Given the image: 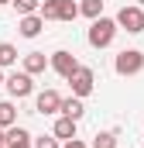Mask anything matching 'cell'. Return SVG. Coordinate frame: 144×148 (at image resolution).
<instances>
[{
	"instance_id": "obj_1",
	"label": "cell",
	"mask_w": 144,
	"mask_h": 148,
	"mask_svg": "<svg viewBox=\"0 0 144 148\" xmlns=\"http://www.w3.org/2000/svg\"><path fill=\"white\" fill-rule=\"evenodd\" d=\"M117 31H120L117 17H96V21L89 24V35H86V41H89L93 48H107V45H113Z\"/></svg>"
},
{
	"instance_id": "obj_2",
	"label": "cell",
	"mask_w": 144,
	"mask_h": 148,
	"mask_svg": "<svg viewBox=\"0 0 144 148\" xmlns=\"http://www.w3.org/2000/svg\"><path fill=\"white\" fill-rule=\"evenodd\" d=\"M113 69H117V76H137V73H144V52L141 48H124V52L113 59Z\"/></svg>"
},
{
	"instance_id": "obj_3",
	"label": "cell",
	"mask_w": 144,
	"mask_h": 148,
	"mask_svg": "<svg viewBox=\"0 0 144 148\" xmlns=\"http://www.w3.org/2000/svg\"><path fill=\"white\" fill-rule=\"evenodd\" d=\"M117 24H120V31H127V35H141V31H144V7H141V3L120 7Z\"/></svg>"
},
{
	"instance_id": "obj_4",
	"label": "cell",
	"mask_w": 144,
	"mask_h": 148,
	"mask_svg": "<svg viewBox=\"0 0 144 148\" xmlns=\"http://www.w3.org/2000/svg\"><path fill=\"white\" fill-rule=\"evenodd\" d=\"M3 86H7V93L14 97V100H24V97H31L35 93V76L31 73H10L7 79H3Z\"/></svg>"
},
{
	"instance_id": "obj_5",
	"label": "cell",
	"mask_w": 144,
	"mask_h": 148,
	"mask_svg": "<svg viewBox=\"0 0 144 148\" xmlns=\"http://www.w3.org/2000/svg\"><path fill=\"white\" fill-rule=\"evenodd\" d=\"M69 86H72V97H89V93L96 90V76H93V69H89V66H79V69L72 73Z\"/></svg>"
},
{
	"instance_id": "obj_6",
	"label": "cell",
	"mask_w": 144,
	"mask_h": 148,
	"mask_svg": "<svg viewBox=\"0 0 144 148\" xmlns=\"http://www.w3.org/2000/svg\"><path fill=\"white\" fill-rule=\"evenodd\" d=\"M52 69L62 76V79H72V73L79 69V59L72 52H65V48H58V52H52Z\"/></svg>"
},
{
	"instance_id": "obj_7",
	"label": "cell",
	"mask_w": 144,
	"mask_h": 148,
	"mask_svg": "<svg viewBox=\"0 0 144 148\" xmlns=\"http://www.w3.org/2000/svg\"><path fill=\"white\" fill-rule=\"evenodd\" d=\"M35 114H62V97L55 90H41L35 97Z\"/></svg>"
},
{
	"instance_id": "obj_8",
	"label": "cell",
	"mask_w": 144,
	"mask_h": 148,
	"mask_svg": "<svg viewBox=\"0 0 144 148\" xmlns=\"http://www.w3.org/2000/svg\"><path fill=\"white\" fill-rule=\"evenodd\" d=\"M3 145H7V148H35V138H31V131H28V127L14 124V127H7Z\"/></svg>"
},
{
	"instance_id": "obj_9",
	"label": "cell",
	"mask_w": 144,
	"mask_h": 148,
	"mask_svg": "<svg viewBox=\"0 0 144 148\" xmlns=\"http://www.w3.org/2000/svg\"><path fill=\"white\" fill-rule=\"evenodd\" d=\"M41 28H45V17H41V14L17 17V31H21V38H38V35H41Z\"/></svg>"
},
{
	"instance_id": "obj_10",
	"label": "cell",
	"mask_w": 144,
	"mask_h": 148,
	"mask_svg": "<svg viewBox=\"0 0 144 148\" xmlns=\"http://www.w3.org/2000/svg\"><path fill=\"white\" fill-rule=\"evenodd\" d=\"M48 66H52V59H45V52H28L24 55V73H31V76L45 73Z\"/></svg>"
},
{
	"instance_id": "obj_11",
	"label": "cell",
	"mask_w": 144,
	"mask_h": 148,
	"mask_svg": "<svg viewBox=\"0 0 144 148\" xmlns=\"http://www.w3.org/2000/svg\"><path fill=\"white\" fill-rule=\"evenodd\" d=\"M75 124H79V121H72V117L62 114V117L55 121V131H52V134H55L58 141H72V138H75Z\"/></svg>"
},
{
	"instance_id": "obj_12",
	"label": "cell",
	"mask_w": 144,
	"mask_h": 148,
	"mask_svg": "<svg viewBox=\"0 0 144 148\" xmlns=\"http://www.w3.org/2000/svg\"><path fill=\"white\" fill-rule=\"evenodd\" d=\"M62 114H65V117H72V121H82V114H86L82 97H69V100H62Z\"/></svg>"
},
{
	"instance_id": "obj_13",
	"label": "cell",
	"mask_w": 144,
	"mask_h": 148,
	"mask_svg": "<svg viewBox=\"0 0 144 148\" xmlns=\"http://www.w3.org/2000/svg\"><path fill=\"white\" fill-rule=\"evenodd\" d=\"M45 21H62V0H41V10H38Z\"/></svg>"
},
{
	"instance_id": "obj_14",
	"label": "cell",
	"mask_w": 144,
	"mask_h": 148,
	"mask_svg": "<svg viewBox=\"0 0 144 148\" xmlns=\"http://www.w3.org/2000/svg\"><path fill=\"white\" fill-rule=\"evenodd\" d=\"M17 124V107L10 100H0V127H14Z\"/></svg>"
},
{
	"instance_id": "obj_15",
	"label": "cell",
	"mask_w": 144,
	"mask_h": 148,
	"mask_svg": "<svg viewBox=\"0 0 144 148\" xmlns=\"http://www.w3.org/2000/svg\"><path fill=\"white\" fill-rule=\"evenodd\" d=\"M14 62H17V48L10 41H0V69H10Z\"/></svg>"
},
{
	"instance_id": "obj_16",
	"label": "cell",
	"mask_w": 144,
	"mask_h": 148,
	"mask_svg": "<svg viewBox=\"0 0 144 148\" xmlns=\"http://www.w3.org/2000/svg\"><path fill=\"white\" fill-rule=\"evenodd\" d=\"M79 10H82L89 21H96V17H103V0H82Z\"/></svg>"
},
{
	"instance_id": "obj_17",
	"label": "cell",
	"mask_w": 144,
	"mask_h": 148,
	"mask_svg": "<svg viewBox=\"0 0 144 148\" xmlns=\"http://www.w3.org/2000/svg\"><path fill=\"white\" fill-rule=\"evenodd\" d=\"M14 10H17V17L38 14V10H41V0H14Z\"/></svg>"
},
{
	"instance_id": "obj_18",
	"label": "cell",
	"mask_w": 144,
	"mask_h": 148,
	"mask_svg": "<svg viewBox=\"0 0 144 148\" xmlns=\"http://www.w3.org/2000/svg\"><path fill=\"white\" fill-rule=\"evenodd\" d=\"M93 148H117V134H113V131H96Z\"/></svg>"
},
{
	"instance_id": "obj_19",
	"label": "cell",
	"mask_w": 144,
	"mask_h": 148,
	"mask_svg": "<svg viewBox=\"0 0 144 148\" xmlns=\"http://www.w3.org/2000/svg\"><path fill=\"white\" fill-rule=\"evenodd\" d=\"M82 10H79V3L75 0H62V21H75Z\"/></svg>"
},
{
	"instance_id": "obj_20",
	"label": "cell",
	"mask_w": 144,
	"mask_h": 148,
	"mask_svg": "<svg viewBox=\"0 0 144 148\" xmlns=\"http://www.w3.org/2000/svg\"><path fill=\"white\" fill-rule=\"evenodd\" d=\"M35 148H62V145L55 134H41V138H35Z\"/></svg>"
},
{
	"instance_id": "obj_21",
	"label": "cell",
	"mask_w": 144,
	"mask_h": 148,
	"mask_svg": "<svg viewBox=\"0 0 144 148\" xmlns=\"http://www.w3.org/2000/svg\"><path fill=\"white\" fill-rule=\"evenodd\" d=\"M62 148H93V145H86V141H79V138H72V141H65Z\"/></svg>"
},
{
	"instance_id": "obj_22",
	"label": "cell",
	"mask_w": 144,
	"mask_h": 148,
	"mask_svg": "<svg viewBox=\"0 0 144 148\" xmlns=\"http://www.w3.org/2000/svg\"><path fill=\"white\" fill-rule=\"evenodd\" d=\"M3 138H7V127H0V145H3Z\"/></svg>"
},
{
	"instance_id": "obj_23",
	"label": "cell",
	"mask_w": 144,
	"mask_h": 148,
	"mask_svg": "<svg viewBox=\"0 0 144 148\" xmlns=\"http://www.w3.org/2000/svg\"><path fill=\"white\" fill-rule=\"evenodd\" d=\"M0 3H14V0H0Z\"/></svg>"
},
{
	"instance_id": "obj_24",
	"label": "cell",
	"mask_w": 144,
	"mask_h": 148,
	"mask_svg": "<svg viewBox=\"0 0 144 148\" xmlns=\"http://www.w3.org/2000/svg\"><path fill=\"white\" fill-rule=\"evenodd\" d=\"M0 83H3V73H0Z\"/></svg>"
},
{
	"instance_id": "obj_25",
	"label": "cell",
	"mask_w": 144,
	"mask_h": 148,
	"mask_svg": "<svg viewBox=\"0 0 144 148\" xmlns=\"http://www.w3.org/2000/svg\"><path fill=\"white\" fill-rule=\"evenodd\" d=\"M137 3H141V7H144V0H137Z\"/></svg>"
},
{
	"instance_id": "obj_26",
	"label": "cell",
	"mask_w": 144,
	"mask_h": 148,
	"mask_svg": "<svg viewBox=\"0 0 144 148\" xmlns=\"http://www.w3.org/2000/svg\"><path fill=\"white\" fill-rule=\"evenodd\" d=\"M0 148H7V145H0Z\"/></svg>"
}]
</instances>
